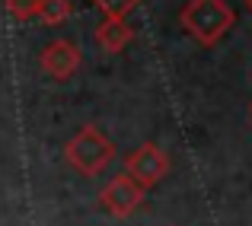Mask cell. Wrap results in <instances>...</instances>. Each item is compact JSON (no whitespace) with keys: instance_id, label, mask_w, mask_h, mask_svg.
<instances>
[{"instance_id":"9","label":"cell","mask_w":252,"mask_h":226,"mask_svg":"<svg viewBox=\"0 0 252 226\" xmlns=\"http://www.w3.org/2000/svg\"><path fill=\"white\" fill-rule=\"evenodd\" d=\"M90 3H93V6H99L105 16H128V13L134 10L141 0H90Z\"/></svg>"},{"instance_id":"7","label":"cell","mask_w":252,"mask_h":226,"mask_svg":"<svg viewBox=\"0 0 252 226\" xmlns=\"http://www.w3.org/2000/svg\"><path fill=\"white\" fill-rule=\"evenodd\" d=\"M70 13H74L70 0H42V6H38V19L45 26H64Z\"/></svg>"},{"instance_id":"4","label":"cell","mask_w":252,"mask_h":226,"mask_svg":"<svg viewBox=\"0 0 252 226\" xmlns=\"http://www.w3.org/2000/svg\"><path fill=\"white\" fill-rule=\"evenodd\" d=\"M144 195H147V188L125 172V175H115L102 191H99V204H102V210L112 214L115 220H128V217L144 204Z\"/></svg>"},{"instance_id":"3","label":"cell","mask_w":252,"mask_h":226,"mask_svg":"<svg viewBox=\"0 0 252 226\" xmlns=\"http://www.w3.org/2000/svg\"><path fill=\"white\" fill-rule=\"evenodd\" d=\"M172 163H169V153L157 143H141L137 150H131L125 156V172H128L134 182H141L144 188H154L160 185L163 178L169 175Z\"/></svg>"},{"instance_id":"1","label":"cell","mask_w":252,"mask_h":226,"mask_svg":"<svg viewBox=\"0 0 252 226\" xmlns=\"http://www.w3.org/2000/svg\"><path fill=\"white\" fill-rule=\"evenodd\" d=\"M182 29L195 38L198 45H217L236 23V13L227 0H189L179 16Z\"/></svg>"},{"instance_id":"6","label":"cell","mask_w":252,"mask_h":226,"mask_svg":"<svg viewBox=\"0 0 252 226\" xmlns=\"http://www.w3.org/2000/svg\"><path fill=\"white\" fill-rule=\"evenodd\" d=\"M131 38H134V29L128 26L125 16H105L102 23L96 26V45H99V51H105V55L125 51V45H128Z\"/></svg>"},{"instance_id":"8","label":"cell","mask_w":252,"mask_h":226,"mask_svg":"<svg viewBox=\"0 0 252 226\" xmlns=\"http://www.w3.org/2000/svg\"><path fill=\"white\" fill-rule=\"evenodd\" d=\"M38 6H42V0H6V13H10L16 23H32V19H38Z\"/></svg>"},{"instance_id":"2","label":"cell","mask_w":252,"mask_h":226,"mask_svg":"<svg viewBox=\"0 0 252 226\" xmlns=\"http://www.w3.org/2000/svg\"><path fill=\"white\" fill-rule=\"evenodd\" d=\"M64 159L74 172L80 175H102L109 163L115 159V143L96 128V124H83L67 143H64Z\"/></svg>"},{"instance_id":"11","label":"cell","mask_w":252,"mask_h":226,"mask_svg":"<svg viewBox=\"0 0 252 226\" xmlns=\"http://www.w3.org/2000/svg\"><path fill=\"white\" fill-rule=\"evenodd\" d=\"M249 115H252V105H249Z\"/></svg>"},{"instance_id":"10","label":"cell","mask_w":252,"mask_h":226,"mask_svg":"<svg viewBox=\"0 0 252 226\" xmlns=\"http://www.w3.org/2000/svg\"><path fill=\"white\" fill-rule=\"evenodd\" d=\"M246 6H249V10H252V0H246Z\"/></svg>"},{"instance_id":"5","label":"cell","mask_w":252,"mask_h":226,"mask_svg":"<svg viewBox=\"0 0 252 226\" xmlns=\"http://www.w3.org/2000/svg\"><path fill=\"white\" fill-rule=\"evenodd\" d=\"M38 64H42V70L51 80H70L77 70H80L83 55H80V48H77L70 38H55V42H48L42 48Z\"/></svg>"}]
</instances>
